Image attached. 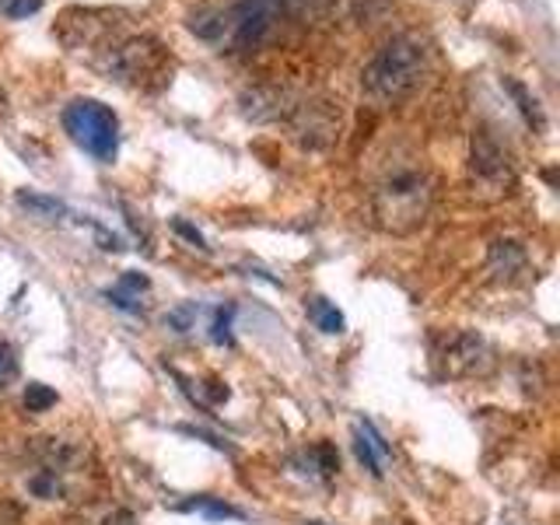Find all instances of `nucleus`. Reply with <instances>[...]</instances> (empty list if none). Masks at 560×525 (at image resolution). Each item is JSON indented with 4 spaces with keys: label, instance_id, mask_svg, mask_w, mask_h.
<instances>
[{
    "label": "nucleus",
    "instance_id": "1",
    "mask_svg": "<svg viewBox=\"0 0 560 525\" xmlns=\"http://www.w3.org/2000/svg\"><path fill=\"white\" fill-rule=\"evenodd\" d=\"M323 8L326 0H224L192 14L189 28L224 52H253L270 43L280 25L315 18Z\"/></svg>",
    "mask_w": 560,
    "mask_h": 525
},
{
    "label": "nucleus",
    "instance_id": "2",
    "mask_svg": "<svg viewBox=\"0 0 560 525\" xmlns=\"http://www.w3.org/2000/svg\"><path fill=\"white\" fill-rule=\"evenodd\" d=\"M428 207H431V175L424 162L410 151H393L389 158H382L372 189V210L385 232L396 235L413 232V228L424 224Z\"/></svg>",
    "mask_w": 560,
    "mask_h": 525
},
{
    "label": "nucleus",
    "instance_id": "3",
    "mask_svg": "<svg viewBox=\"0 0 560 525\" xmlns=\"http://www.w3.org/2000/svg\"><path fill=\"white\" fill-rule=\"evenodd\" d=\"M428 70V49L413 35H396L364 67V92L382 102L407 98Z\"/></svg>",
    "mask_w": 560,
    "mask_h": 525
},
{
    "label": "nucleus",
    "instance_id": "4",
    "mask_svg": "<svg viewBox=\"0 0 560 525\" xmlns=\"http://www.w3.org/2000/svg\"><path fill=\"white\" fill-rule=\"evenodd\" d=\"M63 130L70 140L95 158V162H113L119 151V122L109 105L95 98H74L63 109Z\"/></svg>",
    "mask_w": 560,
    "mask_h": 525
},
{
    "label": "nucleus",
    "instance_id": "5",
    "mask_svg": "<svg viewBox=\"0 0 560 525\" xmlns=\"http://www.w3.org/2000/svg\"><path fill=\"white\" fill-rule=\"evenodd\" d=\"M105 74L122 84H140L148 78L162 81L165 74V49L148 35H130V39H116L113 46L102 49Z\"/></svg>",
    "mask_w": 560,
    "mask_h": 525
},
{
    "label": "nucleus",
    "instance_id": "6",
    "mask_svg": "<svg viewBox=\"0 0 560 525\" xmlns=\"http://www.w3.org/2000/svg\"><path fill=\"white\" fill-rule=\"evenodd\" d=\"M469 175L483 197H501L515 183L512 158L504 154L490 130H477L469 140Z\"/></svg>",
    "mask_w": 560,
    "mask_h": 525
},
{
    "label": "nucleus",
    "instance_id": "7",
    "mask_svg": "<svg viewBox=\"0 0 560 525\" xmlns=\"http://www.w3.org/2000/svg\"><path fill=\"white\" fill-rule=\"evenodd\" d=\"M291 116V133L302 148H329L332 137L340 133V113H332L329 102H302L288 113Z\"/></svg>",
    "mask_w": 560,
    "mask_h": 525
},
{
    "label": "nucleus",
    "instance_id": "8",
    "mask_svg": "<svg viewBox=\"0 0 560 525\" xmlns=\"http://www.w3.org/2000/svg\"><path fill=\"white\" fill-rule=\"evenodd\" d=\"M442 358L452 378H483L494 372V350L477 332H455V337H448Z\"/></svg>",
    "mask_w": 560,
    "mask_h": 525
},
{
    "label": "nucleus",
    "instance_id": "9",
    "mask_svg": "<svg viewBox=\"0 0 560 525\" xmlns=\"http://www.w3.org/2000/svg\"><path fill=\"white\" fill-rule=\"evenodd\" d=\"M529 270V256H525L522 242L515 238H498L490 242L487 249V273L498 280V284H515V280Z\"/></svg>",
    "mask_w": 560,
    "mask_h": 525
},
{
    "label": "nucleus",
    "instance_id": "10",
    "mask_svg": "<svg viewBox=\"0 0 560 525\" xmlns=\"http://www.w3.org/2000/svg\"><path fill=\"white\" fill-rule=\"evenodd\" d=\"M354 452H358L361 466L372 472V477H382L385 463L393 459L389 442H385V438L375 431L372 420H354Z\"/></svg>",
    "mask_w": 560,
    "mask_h": 525
},
{
    "label": "nucleus",
    "instance_id": "11",
    "mask_svg": "<svg viewBox=\"0 0 560 525\" xmlns=\"http://www.w3.org/2000/svg\"><path fill=\"white\" fill-rule=\"evenodd\" d=\"M151 284H148V277L144 273H122L119 277V284L109 291V298H113V305L116 308H122V312H140V294H144Z\"/></svg>",
    "mask_w": 560,
    "mask_h": 525
},
{
    "label": "nucleus",
    "instance_id": "12",
    "mask_svg": "<svg viewBox=\"0 0 560 525\" xmlns=\"http://www.w3.org/2000/svg\"><path fill=\"white\" fill-rule=\"evenodd\" d=\"M308 315H312V323L319 326L323 332H343V312L332 305V302H326V298H312L308 302Z\"/></svg>",
    "mask_w": 560,
    "mask_h": 525
},
{
    "label": "nucleus",
    "instance_id": "13",
    "mask_svg": "<svg viewBox=\"0 0 560 525\" xmlns=\"http://www.w3.org/2000/svg\"><path fill=\"white\" fill-rule=\"evenodd\" d=\"M18 207H25L28 214L35 218H46V221H57L63 214V203L52 200V197H39V192H18Z\"/></svg>",
    "mask_w": 560,
    "mask_h": 525
},
{
    "label": "nucleus",
    "instance_id": "14",
    "mask_svg": "<svg viewBox=\"0 0 560 525\" xmlns=\"http://www.w3.org/2000/svg\"><path fill=\"white\" fill-rule=\"evenodd\" d=\"M183 512H203L207 518H245L238 508L224 504V501H214V498H197V501H186Z\"/></svg>",
    "mask_w": 560,
    "mask_h": 525
},
{
    "label": "nucleus",
    "instance_id": "15",
    "mask_svg": "<svg viewBox=\"0 0 560 525\" xmlns=\"http://www.w3.org/2000/svg\"><path fill=\"white\" fill-rule=\"evenodd\" d=\"M49 407H57V393L43 382H28L25 385V410L28 413H46Z\"/></svg>",
    "mask_w": 560,
    "mask_h": 525
},
{
    "label": "nucleus",
    "instance_id": "16",
    "mask_svg": "<svg viewBox=\"0 0 560 525\" xmlns=\"http://www.w3.org/2000/svg\"><path fill=\"white\" fill-rule=\"evenodd\" d=\"M308 463L319 469V477H332V472L340 469V455H337V448H332L329 442H323V445H315L308 452Z\"/></svg>",
    "mask_w": 560,
    "mask_h": 525
},
{
    "label": "nucleus",
    "instance_id": "17",
    "mask_svg": "<svg viewBox=\"0 0 560 525\" xmlns=\"http://www.w3.org/2000/svg\"><path fill=\"white\" fill-rule=\"evenodd\" d=\"M232 315H235V305H221L214 312V343H232Z\"/></svg>",
    "mask_w": 560,
    "mask_h": 525
},
{
    "label": "nucleus",
    "instance_id": "18",
    "mask_svg": "<svg viewBox=\"0 0 560 525\" xmlns=\"http://www.w3.org/2000/svg\"><path fill=\"white\" fill-rule=\"evenodd\" d=\"M192 319H197V305H179L165 315V323L175 329V332H189L192 329Z\"/></svg>",
    "mask_w": 560,
    "mask_h": 525
},
{
    "label": "nucleus",
    "instance_id": "19",
    "mask_svg": "<svg viewBox=\"0 0 560 525\" xmlns=\"http://www.w3.org/2000/svg\"><path fill=\"white\" fill-rule=\"evenodd\" d=\"M43 8V0H0V14L4 18H28Z\"/></svg>",
    "mask_w": 560,
    "mask_h": 525
},
{
    "label": "nucleus",
    "instance_id": "20",
    "mask_svg": "<svg viewBox=\"0 0 560 525\" xmlns=\"http://www.w3.org/2000/svg\"><path fill=\"white\" fill-rule=\"evenodd\" d=\"M18 372V358H14V347L11 343H0V389L14 378Z\"/></svg>",
    "mask_w": 560,
    "mask_h": 525
},
{
    "label": "nucleus",
    "instance_id": "21",
    "mask_svg": "<svg viewBox=\"0 0 560 525\" xmlns=\"http://www.w3.org/2000/svg\"><path fill=\"white\" fill-rule=\"evenodd\" d=\"M172 228H175V232H179L183 238H189L192 245H197V249H207V245H203V235L197 232V228H189L186 221H172Z\"/></svg>",
    "mask_w": 560,
    "mask_h": 525
},
{
    "label": "nucleus",
    "instance_id": "22",
    "mask_svg": "<svg viewBox=\"0 0 560 525\" xmlns=\"http://www.w3.org/2000/svg\"><path fill=\"white\" fill-rule=\"evenodd\" d=\"M102 525H140V522H137V515H133V512H127V508H119V512L105 515V518H102Z\"/></svg>",
    "mask_w": 560,
    "mask_h": 525
},
{
    "label": "nucleus",
    "instance_id": "23",
    "mask_svg": "<svg viewBox=\"0 0 560 525\" xmlns=\"http://www.w3.org/2000/svg\"><path fill=\"white\" fill-rule=\"evenodd\" d=\"M305 525H329V522H305Z\"/></svg>",
    "mask_w": 560,
    "mask_h": 525
}]
</instances>
